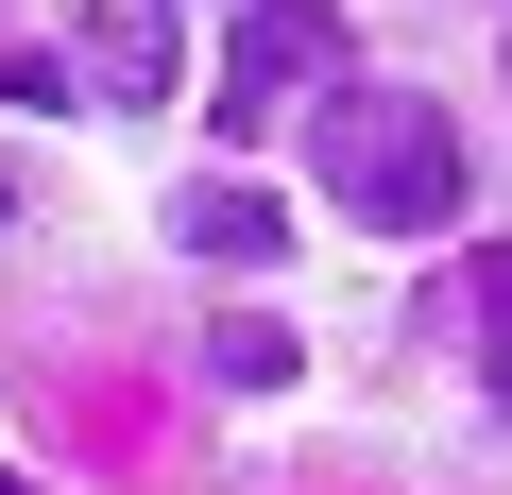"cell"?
Returning a JSON list of instances; mask_svg holds the SVG:
<instances>
[{"label":"cell","mask_w":512,"mask_h":495,"mask_svg":"<svg viewBox=\"0 0 512 495\" xmlns=\"http://www.w3.org/2000/svg\"><path fill=\"white\" fill-rule=\"evenodd\" d=\"M308 120H325V188H342L376 239H444V222H461V120H444V103L342 86V103H308Z\"/></svg>","instance_id":"1"},{"label":"cell","mask_w":512,"mask_h":495,"mask_svg":"<svg viewBox=\"0 0 512 495\" xmlns=\"http://www.w3.org/2000/svg\"><path fill=\"white\" fill-rule=\"evenodd\" d=\"M325 86H342V0H256V18L222 35V103L205 120L256 137V120H308Z\"/></svg>","instance_id":"2"},{"label":"cell","mask_w":512,"mask_h":495,"mask_svg":"<svg viewBox=\"0 0 512 495\" xmlns=\"http://www.w3.org/2000/svg\"><path fill=\"white\" fill-rule=\"evenodd\" d=\"M171 239H188V257H222V274H274V257H291V205L239 188V171H205V188H171Z\"/></svg>","instance_id":"3"},{"label":"cell","mask_w":512,"mask_h":495,"mask_svg":"<svg viewBox=\"0 0 512 495\" xmlns=\"http://www.w3.org/2000/svg\"><path fill=\"white\" fill-rule=\"evenodd\" d=\"M86 86L103 103H154L171 86V0H103V18H86Z\"/></svg>","instance_id":"4"},{"label":"cell","mask_w":512,"mask_h":495,"mask_svg":"<svg viewBox=\"0 0 512 495\" xmlns=\"http://www.w3.org/2000/svg\"><path fill=\"white\" fill-rule=\"evenodd\" d=\"M205 376H239V393H274V376H291V325H222V342H205Z\"/></svg>","instance_id":"5"},{"label":"cell","mask_w":512,"mask_h":495,"mask_svg":"<svg viewBox=\"0 0 512 495\" xmlns=\"http://www.w3.org/2000/svg\"><path fill=\"white\" fill-rule=\"evenodd\" d=\"M478 359H495V393H512V257L478 274Z\"/></svg>","instance_id":"6"},{"label":"cell","mask_w":512,"mask_h":495,"mask_svg":"<svg viewBox=\"0 0 512 495\" xmlns=\"http://www.w3.org/2000/svg\"><path fill=\"white\" fill-rule=\"evenodd\" d=\"M0 103H52V69H18V52H0Z\"/></svg>","instance_id":"7"},{"label":"cell","mask_w":512,"mask_h":495,"mask_svg":"<svg viewBox=\"0 0 512 495\" xmlns=\"http://www.w3.org/2000/svg\"><path fill=\"white\" fill-rule=\"evenodd\" d=\"M0 495H35V478H0Z\"/></svg>","instance_id":"8"}]
</instances>
